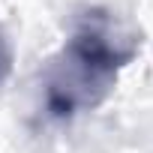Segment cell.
Segmentation results:
<instances>
[{"label":"cell","mask_w":153,"mask_h":153,"mask_svg":"<svg viewBox=\"0 0 153 153\" xmlns=\"http://www.w3.org/2000/svg\"><path fill=\"white\" fill-rule=\"evenodd\" d=\"M138 54L135 39L102 9L87 12L75 33L57 54L48 84L45 105L54 117H72L81 108L99 105L114 87L117 75Z\"/></svg>","instance_id":"obj_1"},{"label":"cell","mask_w":153,"mask_h":153,"mask_svg":"<svg viewBox=\"0 0 153 153\" xmlns=\"http://www.w3.org/2000/svg\"><path fill=\"white\" fill-rule=\"evenodd\" d=\"M3 66H6V63H3V48H0V69H3Z\"/></svg>","instance_id":"obj_2"}]
</instances>
